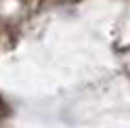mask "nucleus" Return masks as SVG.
I'll use <instances>...</instances> for the list:
<instances>
[]
</instances>
